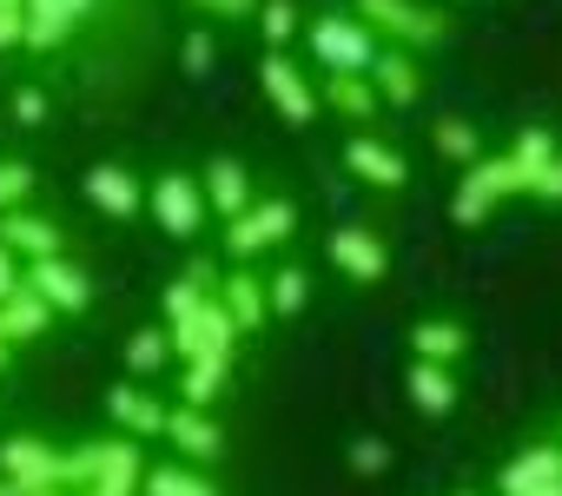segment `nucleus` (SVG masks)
<instances>
[{
	"instance_id": "nucleus-31",
	"label": "nucleus",
	"mask_w": 562,
	"mask_h": 496,
	"mask_svg": "<svg viewBox=\"0 0 562 496\" xmlns=\"http://www.w3.org/2000/svg\"><path fill=\"white\" fill-rule=\"evenodd\" d=\"M14 113H21V126H41V120H47V93H41V87H27V93L14 100Z\"/></svg>"
},
{
	"instance_id": "nucleus-22",
	"label": "nucleus",
	"mask_w": 562,
	"mask_h": 496,
	"mask_svg": "<svg viewBox=\"0 0 562 496\" xmlns=\"http://www.w3.org/2000/svg\"><path fill=\"white\" fill-rule=\"evenodd\" d=\"M126 364H133V371H159V364H166V338H159V331H139V338L126 345Z\"/></svg>"
},
{
	"instance_id": "nucleus-9",
	"label": "nucleus",
	"mask_w": 562,
	"mask_h": 496,
	"mask_svg": "<svg viewBox=\"0 0 562 496\" xmlns=\"http://www.w3.org/2000/svg\"><path fill=\"white\" fill-rule=\"evenodd\" d=\"M67 34H74V8H67V0H27L21 41H34V47H60Z\"/></svg>"
},
{
	"instance_id": "nucleus-30",
	"label": "nucleus",
	"mask_w": 562,
	"mask_h": 496,
	"mask_svg": "<svg viewBox=\"0 0 562 496\" xmlns=\"http://www.w3.org/2000/svg\"><path fill=\"white\" fill-rule=\"evenodd\" d=\"M27 166H0V205H14V199H27Z\"/></svg>"
},
{
	"instance_id": "nucleus-8",
	"label": "nucleus",
	"mask_w": 562,
	"mask_h": 496,
	"mask_svg": "<svg viewBox=\"0 0 562 496\" xmlns=\"http://www.w3.org/2000/svg\"><path fill=\"white\" fill-rule=\"evenodd\" d=\"M345 166H351L358 179H371V185H404V159H397L391 146H378V139H351V146H345Z\"/></svg>"
},
{
	"instance_id": "nucleus-33",
	"label": "nucleus",
	"mask_w": 562,
	"mask_h": 496,
	"mask_svg": "<svg viewBox=\"0 0 562 496\" xmlns=\"http://www.w3.org/2000/svg\"><path fill=\"white\" fill-rule=\"evenodd\" d=\"M21 292V272H14V252H8V245H0V305H8Z\"/></svg>"
},
{
	"instance_id": "nucleus-6",
	"label": "nucleus",
	"mask_w": 562,
	"mask_h": 496,
	"mask_svg": "<svg viewBox=\"0 0 562 496\" xmlns=\"http://www.w3.org/2000/svg\"><path fill=\"white\" fill-rule=\"evenodd\" d=\"M331 259H338L358 285H378V279H384V245H378L371 232H338V238H331Z\"/></svg>"
},
{
	"instance_id": "nucleus-21",
	"label": "nucleus",
	"mask_w": 562,
	"mask_h": 496,
	"mask_svg": "<svg viewBox=\"0 0 562 496\" xmlns=\"http://www.w3.org/2000/svg\"><path fill=\"white\" fill-rule=\"evenodd\" d=\"M225 298H232V325H251V318L265 312V298H258V285H251V279H232V285H225Z\"/></svg>"
},
{
	"instance_id": "nucleus-3",
	"label": "nucleus",
	"mask_w": 562,
	"mask_h": 496,
	"mask_svg": "<svg viewBox=\"0 0 562 496\" xmlns=\"http://www.w3.org/2000/svg\"><path fill=\"white\" fill-rule=\"evenodd\" d=\"M27 292H41L47 305H60V312H80L93 292H87V279L74 272V266H60V259H34V272H27Z\"/></svg>"
},
{
	"instance_id": "nucleus-32",
	"label": "nucleus",
	"mask_w": 562,
	"mask_h": 496,
	"mask_svg": "<svg viewBox=\"0 0 562 496\" xmlns=\"http://www.w3.org/2000/svg\"><path fill=\"white\" fill-rule=\"evenodd\" d=\"M529 192H542V199H562V159H549V166L529 179Z\"/></svg>"
},
{
	"instance_id": "nucleus-26",
	"label": "nucleus",
	"mask_w": 562,
	"mask_h": 496,
	"mask_svg": "<svg viewBox=\"0 0 562 496\" xmlns=\"http://www.w3.org/2000/svg\"><path fill=\"white\" fill-rule=\"evenodd\" d=\"M271 305H278V312H299V305H305V272H278V279H271Z\"/></svg>"
},
{
	"instance_id": "nucleus-23",
	"label": "nucleus",
	"mask_w": 562,
	"mask_h": 496,
	"mask_svg": "<svg viewBox=\"0 0 562 496\" xmlns=\"http://www.w3.org/2000/svg\"><path fill=\"white\" fill-rule=\"evenodd\" d=\"M437 146H443L450 159H476V133H470L463 120H443V126H437Z\"/></svg>"
},
{
	"instance_id": "nucleus-2",
	"label": "nucleus",
	"mask_w": 562,
	"mask_h": 496,
	"mask_svg": "<svg viewBox=\"0 0 562 496\" xmlns=\"http://www.w3.org/2000/svg\"><path fill=\"white\" fill-rule=\"evenodd\" d=\"M292 205L285 199H265V205H245L238 212V232H232V252L245 259V252H258V245H278V238H285L292 232Z\"/></svg>"
},
{
	"instance_id": "nucleus-16",
	"label": "nucleus",
	"mask_w": 562,
	"mask_h": 496,
	"mask_svg": "<svg viewBox=\"0 0 562 496\" xmlns=\"http://www.w3.org/2000/svg\"><path fill=\"white\" fill-rule=\"evenodd\" d=\"M218 377H225V351H205V358L192 364V377H186V410L212 404V397H218Z\"/></svg>"
},
{
	"instance_id": "nucleus-1",
	"label": "nucleus",
	"mask_w": 562,
	"mask_h": 496,
	"mask_svg": "<svg viewBox=\"0 0 562 496\" xmlns=\"http://www.w3.org/2000/svg\"><path fill=\"white\" fill-rule=\"evenodd\" d=\"M153 212L166 218V232H172V238H192V232H199V218H205V192H199L186 172H166V179L153 185Z\"/></svg>"
},
{
	"instance_id": "nucleus-27",
	"label": "nucleus",
	"mask_w": 562,
	"mask_h": 496,
	"mask_svg": "<svg viewBox=\"0 0 562 496\" xmlns=\"http://www.w3.org/2000/svg\"><path fill=\"white\" fill-rule=\"evenodd\" d=\"M378 74H384V93H391V100H411V93H417V80H411V67H404V60H384Z\"/></svg>"
},
{
	"instance_id": "nucleus-19",
	"label": "nucleus",
	"mask_w": 562,
	"mask_h": 496,
	"mask_svg": "<svg viewBox=\"0 0 562 496\" xmlns=\"http://www.w3.org/2000/svg\"><path fill=\"white\" fill-rule=\"evenodd\" d=\"M509 166H516V172H522V185H529V179H536V172L549 166V133H522V139H516V159H509Z\"/></svg>"
},
{
	"instance_id": "nucleus-18",
	"label": "nucleus",
	"mask_w": 562,
	"mask_h": 496,
	"mask_svg": "<svg viewBox=\"0 0 562 496\" xmlns=\"http://www.w3.org/2000/svg\"><path fill=\"white\" fill-rule=\"evenodd\" d=\"M8 470L27 476V483H47V476H54V456H41L34 437H14V443H8Z\"/></svg>"
},
{
	"instance_id": "nucleus-11",
	"label": "nucleus",
	"mask_w": 562,
	"mask_h": 496,
	"mask_svg": "<svg viewBox=\"0 0 562 496\" xmlns=\"http://www.w3.org/2000/svg\"><path fill=\"white\" fill-rule=\"evenodd\" d=\"M0 245H8V252H27V259H54L60 232L47 218H8V225H0Z\"/></svg>"
},
{
	"instance_id": "nucleus-12",
	"label": "nucleus",
	"mask_w": 562,
	"mask_h": 496,
	"mask_svg": "<svg viewBox=\"0 0 562 496\" xmlns=\"http://www.w3.org/2000/svg\"><path fill=\"white\" fill-rule=\"evenodd\" d=\"M166 430L179 437V450H186V456H205V463H212V456L225 450L218 424H212V417H199V410H179V417H166Z\"/></svg>"
},
{
	"instance_id": "nucleus-10",
	"label": "nucleus",
	"mask_w": 562,
	"mask_h": 496,
	"mask_svg": "<svg viewBox=\"0 0 562 496\" xmlns=\"http://www.w3.org/2000/svg\"><path fill=\"white\" fill-rule=\"evenodd\" d=\"M411 404L430 410V417H443V410L457 404V377H450L443 364H424V358H417V364H411Z\"/></svg>"
},
{
	"instance_id": "nucleus-4",
	"label": "nucleus",
	"mask_w": 562,
	"mask_h": 496,
	"mask_svg": "<svg viewBox=\"0 0 562 496\" xmlns=\"http://www.w3.org/2000/svg\"><path fill=\"white\" fill-rule=\"evenodd\" d=\"M312 54L331 60V74H364L371 67V34H358V27H318Z\"/></svg>"
},
{
	"instance_id": "nucleus-14",
	"label": "nucleus",
	"mask_w": 562,
	"mask_h": 496,
	"mask_svg": "<svg viewBox=\"0 0 562 496\" xmlns=\"http://www.w3.org/2000/svg\"><path fill=\"white\" fill-rule=\"evenodd\" d=\"M364 14H384V27H397L404 41H411V34H417V41H437V34H443V21H437V14L404 8V0H364Z\"/></svg>"
},
{
	"instance_id": "nucleus-13",
	"label": "nucleus",
	"mask_w": 562,
	"mask_h": 496,
	"mask_svg": "<svg viewBox=\"0 0 562 496\" xmlns=\"http://www.w3.org/2000/svg\"><path fill=\"white\" fill-rule=\"evenodd\" d=\"M205 192H212V205H218V212H232V218L251 205V185H245L238 159H212V172H205Z\"/></svg>"
},
{
	"instance_id": "nucleus-17",
	"label": "nucleus",
	"mask_w": 562,
	"mask_h": 496,
	"mask_svg": "<svg viewBox=\"0 0 562 496\" xmlns=\"http://www.w3.org/2000/svg\"><path fill=\"white\" fill-rule=\"evenodd\" d=\"M106 404H113V417H120V424H133V430H146V437H153V430H166V410H159V404H146L139 391H113Z\"/></svg>"
},
{
	"instance_id": "nucleus-15",
	"label": "nucleus",
	"mask_w": 562,
	"mask_h": 496,
	"mask_svg": "<svg viewBox=\"0 0 562 496\" xmlns=\"http://www.w3.org/2000/svg\"><path fill=\"white\" fill-rule=\"evenodd\" d=\"M411 345H417V358H424V364H443V358H463V351H470V338H463L457 325H417V331H411Z\"/></svg>"
},
{
	"instance_id": "nucleus-5",
	"label": "nucleus",
	"mask_w": 562,
	"mask_h": 496,
	"mask_svg": "<svg viewBox=\"0 0 562 496\" xmlns=\"http://www.w3.org/2000/svg\"><path fill=\"white\" fill-rule=\"evenodd\" d=\"M87 199H93L100 212H113V218H133V212H139V185H133L126 166H93V172H87Z\"/></svg>"
},
{
	"instance_id": "nucleus-7",
	"label": "nucleus",
	"mask_w": 562,
	"mask_h": 496,
	"mask_svg": "<svg viewBox=\"0 0 562 496\" xmlns=\"http://www.w3.org/2000/svg\"><path fill=\"white\" fill-rule=\"evenodd\" d=\"M258 74H265V87H271V100H278V106H285V120H312V106H318V100H312V87L299 80V67H292V60H278V54H271V60H265Z\"/></svg>"
},
{
	"instance_id": "nucleus-28",
	"label": "nucleus",
	"mask_w": 562,
	"mask_h": 496,
	"mask_svg": "<svg viewBox=\"0 0 562 496\" xmlns=\"http://www.w3.org/2000/svg\"><path fill=\"white\" fill-rule=\"evenodd\" d=\"M21 21H27V0H0V47L21 41Z\"/></svg>"
},
{
	"instance_id": "nucleus-29",
	"label": "nucleus",
	"mask_w": 562,
	"mask_h": 496,
	"mask_svg": "<svg viewBox=\"0 0 562 496\" xmlns=\"http://www.w3.org/2000/svg\"><path fill=\"white\" fill-rule=\"evenodd\" d=\"M179 60H186V74H192V80H205V67H212V41H205V34H192Z\"/></svg>"
},
{
	"instance_id": "nucleus-20",
	"label": "nucleus",
	"mask_w": 562,
	"mask_h": 496,
	"mask_svg": "<svg viewBox=\"0 0 562 496\" xmlns=\"http://www.w3.org/2000/svg\"><path fill=\"white\" fill-rule=\"evenodd\" d=\"M146 496H212L199 476H179V470H153L146 476Z\"/></svg>"
},
{
	"instance_id": "nucleus-24",
	"label": "nucleus",
	"mask_w": 562,
	"mask_h": 496,
	"mask_svg": "<svg viewBox=\"0 0 562 496\" xmlns=\"http://www.w3.org/2000/svg\"><path fill=\"white\" fill-rule=\"evenodd\" d=\"M384 463H391V443H384V437H358V443H351V470H364V476H378Z\"/></svg>"
},
{
	"instance_id": "nucleus-25",
	"label": "nucleus",
	"mask_w": 562,
	"mask_h": 496,
	"mask_svg": "<svg viewBox=\"0 0 562 496\" xmlns=\"http://www.w3.org/2000/svg\"><path fill=\"white\" fill-rule=\"evenodd\" d=\"M265 34L271 41H292L299 34V8H292V0H265Z\"/></svg>"
}]
</instances>
